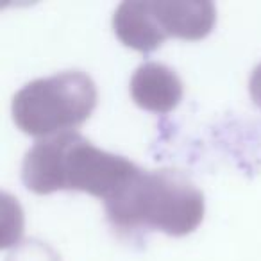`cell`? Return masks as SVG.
<instances>
[{"mask_svg": "<svg viewBox=\"0 0 261 261\" xmlns=\"http://www.w3.org/2000/svg\"><path fill=\"white\" fill-rule=\"evenodd\" d=\"M138 174L135 163L72 130L36 142L22 165L23 185L38 195L72 190L109 200Z\"/></svg>", "mask_w": 261, "mask_h": 261, "instance_id": "1", "label": "cell"}, {"mask_svg": "<svg viewBox=\"0 0 261 261\" xmlns=\"http://www.w3.org/2000/svg\"><path fill=\"white\" fill-rule=\"evenodd\" d=\"M106 213L113 227L123 232L156 229L170 236H186L202 222L204 195L181 172L140 170L129 185L106 200Z\"/></svg>", "mask_w": 261, "mask_h": 261, "instance_id": "2", "label": "cell"}, {"mask_svg": "<svg viewBox=\"0 0 261 261\" xmlns=\"http://www.w3.org/2000/svg\"><path fill=\"white\" fill-rule=\"evenodd\" d=\"M97 106L95 83L83 72H63L25 84L13 97V120L22 133L50 138L84 123Z\"/></svg>", "mask_w": 261, "mask_h": 261, "instance_id": "3", "label": "cell"}, {"mask_svg": "<svg viewBox=\"0 0 261 261\" xmlns=\"http://www.w3.org/2000/svg\"><path fill=\"white\" fill-rule=\"evenodd\" d=\"M154 20L163 38L202 40L211 33L217 11L211 2H186V0H150Z\"/></svg>", "mask_w": 261, "mask_h": 261, "instance_id": "4", "label": "cell"}, {"mask_svg": "<svg viewBox=\"0 0 261 261\" xmlns=\"http://www.w3.org/2000/svg\"><path fill=\"white\" fill-rule=\"evenodd\" d=\"M130 97L142 109L152 113H170L182 98V83L177 73L161 63L138 66L130 79Z\"/></svg>", "mask_w": 261, "mask_h": 261, "instance_id": "5", "label": "cell"}, {"mask_svg": "<svg viewBox=\"0 0 261 261\" xmlns=\"http://www.w3.org/2000/svg\"><path fill=\"white\" fill-rule=\"evenodd\" d=\"M113 29L125 47L138 52H152L165 41L154 20L150 0L122 2L113 15Z\"/></svg>", "mask_w": 261, "mask_h": 261, "instance_id": "6", "label": "cell"}, {"mask_svg": "<svg viewBox=\"0 0 261 261\" xmlns=\"http://www.w3.org/2000/svg\"><path fill=\"white\" fill-rule=\"evenodd\" d=\"M249 88H250V95H252V100L261 108V65H257L254 68L252 75H250Z\"/></svg>", "mask_w": 261, "mask_h": 261, "instance_id": "7", "label": "cell"}]
</instances>
